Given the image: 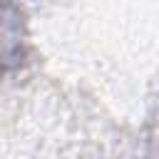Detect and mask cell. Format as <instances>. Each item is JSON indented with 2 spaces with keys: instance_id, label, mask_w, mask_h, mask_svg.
Returning <instances> with one entry per match:
<instances>
[{
  "instance_id": "6da1fadb",
  "label": "cell",
  "mask_w": 159,
  "mask_h": 159,
  "mask_svg": "<svg viewBox=\"0 0 159 159\" xmlns=\"http://www.w3.org/2000/svg\"><path fill=\"white\" fill-rule=\"evenodd\" d=\"M22 55H25L22 20L15 7L0 0V75L20 65Z\"/></svg>"
}]
</instances>
